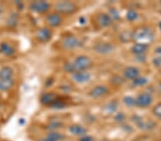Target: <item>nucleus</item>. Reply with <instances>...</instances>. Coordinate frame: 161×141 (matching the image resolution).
<instances>
[{"instance_id":"f257e3e1","label":"nucleus","mask_w":161,"mask_h":141,"mask_svg":"<svg viewBox=\"0 0 161 141\" xmlns=\"http://www.w3.org/2000/svg\"><path fill=\"white\" fill-rule=\"evenodd\" d=\"M132 40L136 43H142L147 45L153 40L154 35L153 31L148 27H140L132 32Z\"/></svg>"},{"instance_id":"f03ea898","label":"nucleus","mask_w":161,"mask_h":141,"mask_svg":"<svg viewBox=\"0 0 161 141\" xmlns=\"http://www.w3.org/2000/svg\"><path fill=\"white\" fill-rule=\"evenodd\" d=\"M54 10L58 14L64 15L72 14L77 10V5L72 2L62 1L56 3L54 6Z\"/></svg>"},{"instance_id":"7ed1b4c3","label":"nucleus","mask_w":161,"mask_h":141,"mask_svg":"<svg viewBox=\"0 0 161 141\" xmlns=\"http://www.w3.org/2000/svg\"><path fill=\"white\" fill-rule=\"evenodd\" d=\"M75 71H86L92 65V61L86 56H79L73 61Z\"/></svg>"},{"instance_id":"20e7f679","label":"nucleus","mask_w":161,"mask_h":141,"mask_svg":"<svg viewBox=\"0 0 161 141\" xmlns=\"http://www.w3.org/2000/svg\"><path fill=\"white\" fill-rule=\"evenodd\" d=\"M80 41L74 36L69 35L64 37L62 40V47L67 50L75 49L80 46Z\"/></svg>"},{"instance_id":"39448f33","label":"nucleus","mask_w":161,"mask_h":141,"mask_svg":"<svg viewBox=\"0 0 161 141\" xmlns=\"http://www.w3.org/2000/svg\"><path fill=\"white\" fill-rule=\"evenodd\" d=\"M30 8L33 12L42 14L50 9V4L45 1H35L30 4Z\"/></svg>"},{"instance_id":"423d86ee","label":"nucleus","mask_w":161,"mask_h":141,"mask_svg":"<svg viewBox=\"0 0 161 141\" xmlns=\"http://www.w3.org/2000/svg\"><path fill=\"white\" fill-rule=\"evenodd\" d=\"M96 52L100 54H108L113 52L114 50V47L111 43L107 42H100L96 44L94 47Z\"/></svg>"},{"instance_id":"0eeeda50","label":"nucleus","mask_w":161,"mask_h":141,"mask_svg":"<svg viewBox=\"0 0 161 141\" xmlns=\"http://www.w3.org/2000/svg\"><path fill=\"white\" fill-rule=\"evenodd\" d=\"M136 105L139 107L145 108L149 106L153 101V98L149 93H142L137 96L136 99Z\"/></svg>"},{"instance_id":"6e6552de","label":"nucleus","mask_w":161,"mask_h":141,"mask_svg":"<svg viewBox=\"0 0 161 141\" xmlns=\"http://www.w3.org/2000/svg\"><path fill=\"white\" fill-rule=\"evenodd\" d=\"M72 79L78 83H86L90 79V75L85 71H79L72 73Z\"/></svg>"},{"instance_id":"1a4fd4ad","label":"nucleus","mask_w":161,"mask_h":141,"mask_svg":"<svg viewBox=\"0 0 161 141\" xmlns=\"http://www.w3.org/2000/svg\"><path fill=\"white\" fill-rule=\"evenodd\" d=\"M96 22L100 28H105L111 25L113 20L108 14L105 13H100L96 17Z\"/></svg>"},{"instance_id":"9d476101","label":"nucleus","mask_w":161,"mask_h":141,"mask_svg":"<svg viewBox=\"0 0 161 141\" xmlns=\"http://www.w3.org/2000/svg\"><path fill=\"white\" fill-rule=\"evenodd\" d=\"M45 21L47 24L50 27H56L61 24L62 19L60 14H58V13H51L46 17Z\"/></svg>"},{"instance_id":"9b49d317","label":"nucleus","mask_w":161,"mask_h":141,"mask_svg":"<svg viewBox=\"0 0 161 141\" xmlns=\"http://www.w3.org/2000/svg\"><path fill=\"white\" fill-rule=\"evenodd\" d=\"M36 37L41 42H47L52 37V32L47 27L40 28L36 33Z\"/></svg>"},{"instance_id":"f8f14e48","label":"nucleus","mask_w":161,"mask_h":141,"mask_svg":"<svg viewBox=\"0 0 161 141\" xmlns=\"http://www.w3.org/2000/svg\"><path fill=\"white\" fill-rule=\"evenodd\" d=\"M108 93V88L103 85L97 86L91 90L90 92V96L94 98H97L100 97L105 96Z\"/></svg>"},{"instance_id":"ddd939ff","label":"nucleus","mask_w":161,"mask_h":141,"mask_svg":"<svg viewBox=\"0 0 161 141\" xmlns=\"http://www.w3.org/2000/svg\"><path fill=\"white\" fill-rule=\"evenodd\" d=\"M123 74L126 78L135 80L139 76L140 71L138 69L134 67V66H129V67H127L125 69Z\"/></svg>"},{"instance_id":"4468645a","label":"nucleus","mask_w":161,"mask_h":141,"mask_svg":"<svg viewBox=\"0 0 161 141\" xmlns=\"http://www.w3.org/2000/svg\"><path fill=\"white\" fill-rule=\"evenodd\" d=\"M58 99V96L54 93H47L42 95L40 97V102L44 105H50Z\"/></svg>"},{"instance_id":"2eb2a0df","label":"nucleus","mask_w":161,"mask_h":141,"mask_svg":"<svg viewBox=\"0 0 161 141\" xmlns=\"http://www.w3.org/2000/svg\"><path fill=\"white\" fill-rule=\"evenodd\" d=\"M14 84V81L13 78L9 79H0V91H7L12 88Z\"/></svg>"},{"instance_id":"dca6fc26","label":"nucleus","mask_w":161,"mask_h":141,"mask_svg":"<svg viewBox=\"0 0 161 141\" xmlns=\"http://www.w3.org/2000/svg\"><path fill=\"white\" fill-rule=\"evenodd\" d=\"M0 51L6 56H12L15 52L13 47L7 42H2L0 43Z\"/></svg>"},{"instance_id":"f3484780","label":"nucleus","mask_w":161,"mask_h":141,"mask_svg":"<svg viewBox=\"0 0 161 141\" xmlns=\"http://www.w3.org/2000/svg\"><path fill=\"white\" fill-rule=\"evenodd\" d=\"M13 75L14 71L10 66H4L0 69V79L12 78Z\"/></svg>"},{"instance_id":"a211bd4d","label":"nucleus","mask_w":161,"mask_h":141,"mask_svg":"<svg viewBox=\"0 0 161 141\" xmlns=\"http://www.w3.org/2000/svg\"><path fill=\"white\" fill-rule=\"evenodd\" d=\"M64 138V135L56 131H51L49 133L47 136L42 139L41 141H59Z\"/></svg>"},{"instance_id":"6ab92c4d","label":"nucleus","mask_w":161,"mask_h":141,"mask_svg":"<svg viewBox=\"0 0 161 141\" xmlns=\"http://www.w3.org/2000/svg\"><path fill=\"white\" fill-rule=\"evenodd\" d=\"M69 130L72 134L75 135H83L86 133V130L81 125H72L69 128Z\"/></svg>"},{"instance_id":"aec40b11","label":"nucleus","mask_w":161,"mask_h":141,"mask_svg":"<svg viewBox=\"0 0 161 141\" xmlns=\"http://www.w3.org/2000/svg\"><path fill=\"white\" fill-rule=\"evenodd\" d=\"M147 49V45L142 44V43H136L133 47L131 48L132 52L135 54L138 55L144 53Z\"/></svg>"},{"instance_id":"412c9836","label":"nucleus","mask_w":161,"mask_h":141,"mask_svg":"<svg viewBox=\"0 0 161 141\" xmlns=\"http://www.w3.org/2000/svg\"><path fill=\"white\" fill-rule=\"evenodd\" d=\"M120 39L123 42H129L132 39V32L129 31H125L120 34Z\"/></svg>"},{"instance_id":"4be33fe9","label":"nucleus","mask_w":161,"mask_h":141,"mask_svg":"<svg viewBox=\"0 0 161 141\" xmlns=\"http://www.w3.org/2000/svg\"><path fill=\"white\" fill-rule=\"evenodd\" d=\"M117 108H118V103H117L116 101H113L108 103L106 105L105 107V110L108 113H114L116 111Z\"/></svg>"},{"instance_id":"5701e85b","label":"nucleus","mask_w":161,"mask_h":141,"mask_svg":"<svg viewBox=\"0 0 161 141\" xmlns=\"http://www.w3.org/2000/svg\"><path fill=\"white\" fill-rule=\"evenodd\" d=\"M67 106L66 103L61 101V100L59 99H57L56 101H54L53 103L50 105V106L52 108H55V109H61V108H65Z\"/></svg>"},{"instance_id":"b1692460","label":"nucleus","mask_w":161,"mask_h":141,"mask_svg":"<svg viewBox=\"0 0 161 141\" xmlns=\"http://www.w3.org/2000/svg\"><path fill=\"white\" fill-rule=\"evenodd\" d=\"M123 102H124V103L126 105V106H130V107L134 106L136 105V99H135L133 97L130 96H125L123 98Z\"/></svg>"},{"instance_id":"393cba45","label":"nucleus","mask_w":161,"mask_h":141,"mask_svg":"<svg viewBox=\"0 0 161 141\" xmlns=\"http://www.w3.org/2000/svg\"><path fill=\"white\" fill-rule=\"evenodd\" d=\"M147 83V79L145 77H137V78L133 80V84L136 86H144Z\"/></svg>"},{"instance_id":"a878e982","label":"nucleus","mask_w":161,"mask_h":141,"mask_svg":"<svg viewBox=\"0 0 161 141\" xmlns=\"http://www.w3.org/2000/svg\"><path fill=\"white\" fill-rule=\"evenodd\" d=\"M137 17H138V14L136 11H133V10H129L126 14V18L127 19L129 20V21H134L137 19Z\"/></svg>"},{"instance_id":"bb28decb","label":"nucleus","mask_w":161,"mask_h":141,"mask_svg":"<svg viewBox=\"0 0 161 141\" xmlns=\"http://www.w3.org/2000/svg\"><path fill=\"white\" fill-rule=\"evenodd\" d=\"M64 71H67V72L68 73H75L76 72V71H75V66L73 65V63L72 62H67L65 63V64L64 65Z\"/></svg>"},{"instance_id":"cd10ccee","label":"nucleus","mask_w":161,"mask_h":141,"mask_svg":"<svg viewBox=\"0 0 161 141\" xmlns=\"http://www.w3.org/2000/svg\"><path fill=\"white\" fill-rule=\"evenodd\" d=\"M62 124L59 121H53L47 125V128L50 130H55V129H58V128H60L62 127Z\"/></svg>"},{"instance_id":"c85d7f7f","label":"nucleus","mask_w":161,"mask_h":141,"mask_svg":"<svg viewBox=\"0 0 161 141\" xmlns=\"http://www.w3.org/2000/svg\"><path fill=\"white\" fill-rule=\"evenodd\" d=\"M110 15H109V16L110 17L112 20H118L120 19V14H119V12L117 11V9L115 8L110 9Z\"/></svg>"},{"instance_id":"c756f323","label":"nucleus","mask_w":161,"mask_h":141,"mask_svg":"<svg viewBox=\"0 0 161 141\" xmlns=\"http://www.w3.org/2000/svg\"><path fill=\"white\" fill-rule=\"evenodd\" d=\"M153 112L155 116L161 118V103H158L156 106L153 108Z\"/></svg>"},{"instance_id":"7c9ffc66","label":"nucleus","mask_w":161,"mask_h":141,"mask_svg":"<svg viewBox=\"0 0 161 141\" xmlns=\"http://www.w3.org/2000/svg\"><path fill=\"white\" fill-rule=\"evenodd\" d=\"M153 63L156 67H160V66H161V56H159L153 58Z\"/></svg>"},{"instance_id":"2f4dec72","label":"nucleus","mask_w":161,"mask_h":141,"mask_svg":"<svg viewBox=\"0 0 161 141\" xmlns=\"http://www.w3.org/2000/svg\"><path fill=\"white\" fill-rule=\"evenodd\" d=\"M17 15L16 14H12L11 17L9 18V22H8V24H10L11 26H14L17 24Z\"/></svg>"},{"instance_id":"473e14b6","label":"nucleus","mask_w":161,"mask_h":141,"mask_svg":"<svg viewBox=\"0 0 161 141\" xmlns=\"http://www.w3.org/2000/svg\"><path fill=\"white\" fill-rule=\"evenodd\" d=\"M124 119H125V115L123 113H118L115 116V120L118 122L123 121V120H124Z\"/></svg>"},{"instance_id":"72a5a7b5","label":"nucleus","mask_w":161,"mask_h":141,"mask_svg":"<svg viewBox=\"0 0 161 141\" xmlns=\"http://www.w3.org/2000/svg\"><path fill=\"white\" fill-rule=\"evenodd\" d=\"M79 141H94V139L90 135H83L80 138Z\"/></svg>"},{"instance_id":"f704fd0d","label":"nucleus","mask_w":161,"mask_h":141,"mask_svg":"<svg viewBox=\"0 0 161 141\" xmlns=\"http://www.w3.org/2000/svg\"><path fill=\"white\" fill-rule=\"evenodd\" d=\"M145 59H146V58H145V56L144 55V53L136 55V60L137 61H140V62H143V61H145Z\"/></svg>"},{"instance_id":"c9c22d12","label":"nucleus","mask_w":161,"mask_h":141,"mask_svg":"<svg viewBox=\"0 0 161 141\" xmlns=\"http://www.w3.org/2000/svg\"><path fill=\"white\" fill-rule=\"evenodd\" d=\"M155 52L157 54H158V55L161 56V47H158L155 48Z\"/></svg>"},{"instance_id":"e433bc0d","label":"nucleus","mask_w":161,"mask_h":141,"mask_svg":"<svg viewBox=\"0 0 161 141\" xmlns=\"http://www.w3.org/2000/svg\"><path fill=\"white\" fill-rule=\"evenodd\" d=\"M79 22H80V23L81 24H85V22H86V20H85V19L84 17H81L80 18V19H79Z\"/></svg>"},{"instance_id":"4c0bfd02","label":"nucleus","mask_w":161,"mask_h":141,"mask_svg":"<svg viewBox=\"0 0 161 141\" xmlns=\"http://www.w3.org/2000/svg\"><path fill=\"white\" fill-rule=\"evenodd\" d=\"M3 12V7L1 4H0V14H2V13Z\"/></svg>"},{"instance_id":"58836bf2","label":"nucleus","mask_w":161,"mask_h":141,"mask_svg":"<svg viewBox=\"0 0 161 141\" xmlns=\"http://www.w3.org/2000/svg\"><path fill=\"white\" fill-rule=\"evenodd\" d=\"M158 26H159V28H160V30L161 31V22H159V24H158Z\"/></svg>"},{"instance_id":"ea45409f","label":"nucleus","mask_w":161,"mask_h":141,"mask_svg":"<svg viewBox=\"0 0 161 141\" xmlns=\"http://www.w3.org/2000/svg\"><path fill=\"white\" fill-rule=\"evenodd\" d=\"M159 88H160V90H161V83L160 84V86H159Z\"/></svg>"},{"instance_id":"a19ab883","label":"nucleus","mask_w":161,"mask_h":141,"mask_svg":"<svg viewBox=\"0 0 161 141\" xmlns=\"http://www.w3.org/2000/svg\"><path fill=\"white\" fill-rule=\"evenodd\" d=\"M160 4H161V2H160Z\"/></svg>"},{"instance_id":"79ce46f5","label":"nucleus","mask_w":161,"mask_h":141,"mask_svg":"<svg viewBox=\"0 0 161 141\" xmlns=\"http://www.w3.org/2000/svg\"><path fill=\"white\" fill-rule=\"evenodd\" d=\"M160 14H161V12H160Z\"/></svg>"}]
</instances>
